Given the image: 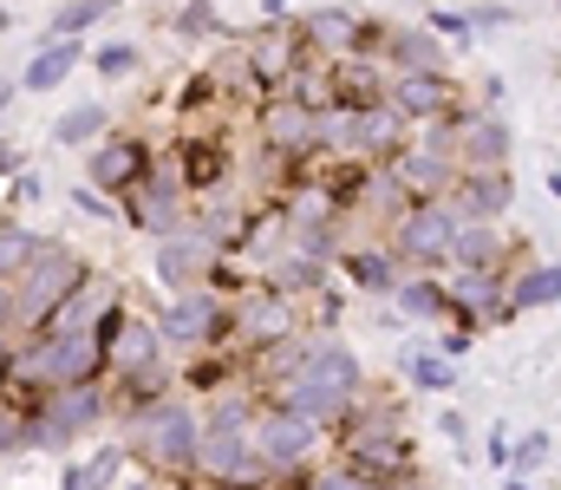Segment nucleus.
<instances>
[{
    "label": "nucleus",
    "mask_w": 561,
    "mask_h": 490,
    "mask_svg": "<svg viewBox=\"0 0 561 490\" xmlns=\"http://www.w3.org/2000/svg\"><path fill=\"white\" fill-rule=\"evenodd\" d=\"M444 438L457 445V458H470L463 445H470V425H463V412H444Z\"/></svg>",
    "instance_id": "obj_45"
},
{
    "label": "nucleus",
    "mask_w": 561,
    "mask_h": 490,
    "mask_svg": "<svg viewBox=\"0 0 561 490\" xmlns=\"http://www.w3.org/2000/svg\"><path fill=\"white\" fill-rule=\"evenodd\" d=\"M424 26H431L444 46H470V39H477V26H470V7H444V0L424 13Z\"/></svg>",
    "instance_id": "obj_36"
},
{
    "label": "nucleus",
    "mask_w": 561,
    "mask_h": 490,
    "mask_svg": "<svg viewBox=\"0 0 561 490\" xmlns=\"http://www.w3.org/2000/svg\"><path fill=\"white\" fill-rule=\"evenodd\" d=\"M92 72H99L105 86H118V79H131V72H144L138 39H105V46L92 53Z\"/></svg>",
    "instance_id": "obj_34"
},
{
    "label": "nucleus",
    "mask_w": 561,
    "mask_h": 490,
    "mask_svg": "<svg viewBox=\"0 0 561 490\" xmlns=\"http://www.w3.org/2000/svg\"><path fill=\"white\" fill-rule=\"evenodd\" d=\"M444 7H463V0H444Z\"/></svg>",
    "instance_id": "obj_55"
},
{
    "label": "nucleus",
    "mask_w": 561,
    "mask_h": 490,
    "mask_svg": "<svg viewBox=\"0 0 561 490\" xmlns=\"http://www.w3.org/2000/svg\"><path fill=\"white\" fill-rule=\"evenodd\" d=\"M307 333V315L294 295H280L275 282H249L242 295H229V346L249 360L255 346H275V340H294Z\"/></svg>",
    "instance_id": "obj_8"
},
{
    "label": "nucleus",
    "mask_w": 561,
    "mask_h": 490,
    "mask_svg": "<svg viewBox=\"0 0 561 490\" xmlns=\"http://www.w3.org/2000/svg\"><path fill=\"white\" fill-rule=\"evenodd\" d=\"M0 33H7V7H0Z\"/></svg>",
    "instance_id": "obj_53"
},
{
    "label": "nucleus",
    "mask_w": 561,
    "mask_h": 490,
    "mask_svg": "<svg viewBox=\"0 0 561 490\" xmlns=\"http://www.w3.org/2000/svg\"><path fill=\"white\" fill-rule=\"evenodd\" d=\"M105 132H112V112H105L99 99H85V105H66V112L53 118V132H46V138H53L59 151H85V145H99Z\"/></svg>",
    "instance_id": "obj_29"
},
{
    "label": "nucleus",
    "mask_w": 561,
    "mask_h": 490,
    "mask_svg": "<svg viewBox=\"0 0 561 490\" xmlns=\"http://www.w3.org/2000/svg\"><path fill=\"white\" fill-rule=\"evenodd\" d=\"M216 242L196 229V223H183V229H170V236H157V255H150V269H157V282L176 295V288H196V282H209V269H216Z\"/></svg>",
    "instance_id": "obj_15"
},
{
    "label": "nucleus",
    "mask_w": 561,
    "mask_h": 490,
    "mask_svg": "<svg viewBox=\"0 0 561 490\" xmlns=\"http://www.w3.org/2000/svg\"><path fill=\"white\" fill-rule=\"evenodd\" d=\"M386 170V183L405 196V203H424V196H450V183H457V163L444 158V151H431L419 138H405L392 158L379 163Z\"/></svg>",
    "instance_id": "obj_16"
},
{
    "label": "nucleus",
    "mask_w": 561,
    "mask_h": 490,
    "mask_svg": "<svg viewBox=\"0 0 561 490\" xmlns=\"http://www.w3.org/2000/svg\"><path fill=\"white\" fill-rule=\"evenodd\" d=\"M392 295H399V315H412V321H450V288H444L437 275H419V269H405Z\"/></svg>",
    "instance_id": "obj_30"
},
{
    "label": "nucleus",
    "mask_w": 561,
    "mask_h": 490,
    "mask_svg": "<svg viewBox=\"0 0 561 490\" xmlns=\"http://www.w3.org/2000/svg\"><path fill=\"white\" fill-rule=\"evenodd\" d=\"M523 249L503 236V223H463L450 242V269H510Z\"/></svg>",
    "instance_id": "obj_27"
},
{
    "label": "nucleus",
    "mask_w": 561,
    "mask_h": 490,
    "mask_svg": "<svg viewBox=\"0 0 561 490\" xmlns=\"http://www.w3.org/2000/svg\"><path fill=\"white\" fill-rule=\"evenodd\" d=\"M85 275H92V262H85L72 242L46 236V249L13 275V327H20V333H33V327L59 308V295H66L72 282H85Z\"/></svg>",
    "instance_id": "obj_7"
},
{
    "label": "nucleus",
    "mask_w": 561,
    "mask_h": 490,
    "mask_svg": "<svg viewBox=\"0 0 561 490\" xmlns=\"http://www.w3.org/2000/svg\"><path fill=\"white\" fill-rule=\"evenodd\" d=\"M386 72H450V46L431 26H386Z\"/></svg>",
    "instance_id": "obj_23"
},
{
    "label": "nucleus",
    "mask_w": 561,
    "mask_h": 490,
    "mask_svg": "<svg viewBox=\"0 0 561 490\" xmlns=\"http://www.w3.org/2000/svg\"><path fill=\"white\" fill-rule=\"evenodd\" d=\"M125 465H131V452H125V445H105V452H92V458L79 465V478H85V490H112Z\"/></svg>",
    "instance_id": "obj_37"
},
{
    "label": "nucleus",
    "mask_w": 561,
    "mask_h": 490,
    "mask_svg": "<svg viewBox=\"0 0 561 490\" xmlns=\"http://www.w3.org/2000/svg\"><path fill=\"white\" fill-rule=\"evenodd\" d=\"M294 373H307V379H320V386H333V392H366L359 353H353L346 340H333V333H307V353H300Z\"/></svg>",
    "instance_id": "obj_22"
},
{
    "label": "nucleus",
    "mask_w": 561,
    "mask_h": 490,
    "mask_svg": "<svg viewBox=\"0 0 561 490\" xmlns=\"http://www.w3.org/2000/svg\"><path fill=\"white\" fill-rule=\"evenodd\" d=\"M359 20H366V13H353V7H313V13H300L307 53H313V59H346V53H359Z\"/></svg>",
    "instance_id": "obj_25"
},
{
    "label": "nucleus",
    "mask_w": 561,
    "mask_h": 490,
    "mask_svg": "<svg viewBox=\"0 0 561 490\" xmlns=\"http://www.w3.org/2000/svg\"><path fill=\"white\" fill-rule=\"evenodd\" d=\"M0 458H26V412L0 399Z\"/></svg>",
    "instance_id": "obj_39"
},
{
    "label": "nucleus",
    "mask_w": 561,
    "mask_h": 490,
    "mask_svg": "<svg viewBox=\"0 0 561 490\" xmlns=\"http://www.w3.org/2000/svg\"><path fill=\"white\" fill-rule=\"evenodd\" d=\"M405 138H412V118H405L392 99H379V105H366V112H359V145H353V151H359L366 163H386Z\"/></svg>",
    "instance_id": "obj_28"
},
{
    "label": "nucleus",
    "mask_w": 561,
    "mask_h": 490,
    "mask_svg": "<svg viewBox=\"0 0 561 490\" xmlns=\"http://www.w3.org/2000/svg\"><path fill=\"white\" fill-rule=\"evenodd\" d=\"M13 366H20V333H0V392L13 386Z\"/></svg>",
    "instance_id": "obj_43"
},
{
    "label": "nucleus",
    "mask_w": 561,
    "mask_h": 490,
    "mask_svg": "<svg viewBox=\"0 0 561 490\" xmlns=\"http://www.w3.org/2000/svg\"><path fill=\"white\" fill-rule=\"evenodd\" d=\"M150 158H157V145H150L144 132H105V138L85 151V183L105 190V196H125L144 170H150Z\"/></svg>",
    "instance_id": "obj_13"
},
{
    "label": "nucleus",
    "mask_w": 561,
    "mask_h": 490,
    "mask_svg": "<svg viewBox=\"0 0 561 490\" xmlns=\"http://www.w3.org/2000/svg\"><path fill=\"white\" fill-rule=\"evenodd\" d=\"M59 490H85V478H79V458H72L66 471H59Z\"/></svg>",
    "instance_id": "obj_49"
},
{
    "label": "nucleus",
    "mask_w": 561,
    "mask_h": 490,
    "mask_svg": "<svg viewBox=\"0 0 561 490\" xmlns=\"http://www.w3.org/2000/svg\"><path fill=\"white\" fill-rule=\"evenodd\" d=\"M112 295H118V282H105V275H99V269H92V275H85V282H72V288H66V295H59V308H53V315H46V321L33 327V333H85V327L99 321V308H105V301H112Z\"/></svg>",
    "instance_id": "obj_24"
},
{
    "label": "nucleus",
    "mask_w": 561,
    "mask_h": 490,
    "mask_svg": "<svg viewBox=\"0 0 561 490\" xmlns=\"http://www.w3.org/2000/svg\"><path fill=\"white\" fill-rule=\"evenodd\" d=\"M7 196H13V203H39V196H46V176H39V170H26V163H20V170H13V176H7Z\"/></svg>",
    "instance_id": "obj_42"
},
{
    "label": "nucleus",
    "mask_w": 561,
    "mask_h": 490,
    "mask_svg": "<svg viewBox=\"0 0 561 490\" xmlns=\"http://www.w3.org/2000/svg\"><path fill=\"white\" fill-rule=\"evenodd\" d=\"M249 125H255V145H262V163H268L275 183H287V176L307 170V163H320V112H313L307 99H294V92H262V99L249 105Z\"/></svg>",
    "instance_id": "obj_3"
},
{
    "label": "nucleus",
    "mask_w": 561,
    "mask_h": 490,
    "mask_svg": "<svg viewBox=\"0 0 561 490\" xmlns=\"http://www.w3.org/2000/svg\"><path fill=\"white\" fill-rule=\"evenodd\" d=\"M450 203H457L463 223H503L510 203H516V170H510V163H503V170H457Z\"/></svg>",
    "instance_id": "obj_19"
},
{
    "label": "nucleus",
    "mask_w": 561,
    "mask_h": 490,
    "mask_svg": "<svg viewBox=\"0 0 561 490\" xmlns=\"http://www.w3.org/2000/svg\"><path fill=\"white\" fill-rule=\"evenodd\" d=\"M549 458H556V438H549V432H529L523 445H510V471H516V478H529V471H542Z\"/></svg>",
    "instance_id": "obj_38"
},
{
    "label": "nucleus",
    "mask_w": 561,
    "mask_h": 490,
    "mask_svg": "<svg viewBox=\"0 0 561 490\" xmlns=\"http://www.w3.org/2000/svg\"><path fill=\"white\" fill-rule=\"evenodd\" d=\"M386 99H392L412 125H431V118L463 112V86H457L450 72H386Z\"/></svg>",
    "instance_id": "obj_17"
},
{
    "label": "nucleus",
    "mask_w": 561,
    "mask_h": 490,
    "mask_svg": "<svg viewBox=\"0 0 561 490\" xmlns=\"http://www.w3.org/2000/svg\"><path fill=\"white\" fill-rule=\"evenodd\" d=\"M20 412H26V452H72V445H85L92 432H105V425H112L105 379H85V386H53V392L26 399Z\"/></svg>",
    "instance_id": "obj_2"
},
{
    "label": "nucleus",
    "mask_w": 561,
    "mask_h": 490,
    "mask_svg": "<svg viewBox=\"0 0 561 490\" xmlns=\"http://www.w3.org/2000/svg\"><path fill=\"white\" fill-rule=\"evenodd\" d=\"M163 346L176 353V346H229V295L222 288H209V282H196V288H176L170 301H163Z\"/></svg>",
    "instance_id": "obj_10"
},
{
    "label": "nucleus",
    "mask_w": 561,
    "mask_h": 490,
    "mask_svg": "<svg viewBox=\"0 0 561 490\" xmlns=\"http://www.w3.org/2000/svg\"><path fill=\"white\" fill-rule=\"evenodd\" d=\"M405 379L419 392H450L457 386V360H444V353H405Z\"/></svg>",
    "instance_id": "obj_35"
},
{
    "label": "nucleus",
    "mask_w": 561,
    "mask_h": 490,
    "mask_svg": "<svg viewBox=\"0 0 561 490\" xmlns=\"http://www.w3.org/2000/svg\"><path fill=\"white\" fill-rule=\"evenodd\" d=\"M556 7H561V0H556Z\"/></svg>",
    "instance_id": "obj_56"
},
{
    "label": "nucleus",
    "mask_w": 561,
    "mask_h": 490,
    "mask_svg": "<svg viewBox=\"0 0 561 490\" xmlns=\"http://www.w3.org/2000/svg\"><path fill=\"white\" fill-rule=\"evenodd\" d=\"M242 66H249V79H255V92H280V86L307 66V33H300V20L249 26V33H242Z\"/></svg>",
    "instance_id": "obj_11"
},
{
    "label": "nucleus",
    "mask_w": 561,
    "mask_h": 490,
    "mask_svg": "<svg viewBox=\"0 0 561 490\" xmlns=\"http://www.w3.org/2000/svg\"><path fill=\"white\" fill-rule=\"evenodd\" d=\"M196 478L229 485V490H255V485H268V465H262V452H255L249 432H203Z\"/></svg>",
    "instance_id": "obj_14"
},
{
    "label": "nucleus",
    "mask_w": 561,
    "mask_h": 490,
    "mask_svg": "<svg viewBox=\"0 0 561 490\" xmlns=\"http://www.w3.org/2000/svg\"><path fill=\"white\" fill-rule=\"evenodd\" d=\"M176 163H183V183H190V196H203V190H222L229 183V170H236V151H229V138H222V125H203V132H176Z\"/></svg>",
    "instance_id": "obj_18"
},
{
    "label": "nucleus",
    "mask_w": 561,
    "mask_h": 490,
    "mask_svg": "<svg viewBox=\"0 0 561 490\" xmlns=\"http://www.w3.org/2000/svg\"><path fill=\"white\" fill-rule=\"evenodd\" d=\"M483 458H490L496 471H510V432H503V425L490 432V445H483Z\"/></svg>",
    "instance_id": "obj_46"
},
{
    "label": "nucleus",
    "mask_w": 561,
    "mask_h": 490,
    "mask_svg": "<svg viewBox=\"0 0 561 490\" xmlns=\"http://www.w3.org/2000/svg\"><path fill=\"white\" fill-rule=\"evenodd\" d=\"M503 490H536L529 478H516V471H503Z\"/></svg>",
    "instance_id": "obj_51"
},
{
    "label": "nucleus",
    "mask_w": 561,
    "mask_h": 490,
    "mask_svg": "<svg viewBox=\"0 0 561 490\" xmlns=\"http://www.w3.org/2000/svg\"><path fill=\"white\" fill-rule=\"evenodd\" d=\"M450 132H457V170H503L516 158V132L496 105H463Z\"/></svg>",
    "instance_id": "obj_12"
},
{
    "label": "nucleus",
    "mask_w": 561,
    "mask_h": 490,
    "mask_svg": "<svg viewBox=\"0 0 561 490\" xmlns=\"http://www.w3.org/2000/svg\"><path fill=\"white\" fill-rule=\"evenodd\" d=\"M13 170H20V145H13V138H0V176H13Z\"/></svg>",
    "instance_id": "obj_48"
},
{
    "label": "nucleus",
    "mask_w": 561,
    "mask_h": 490,
    "mask_svg": "<svg viewBox=\"0 0 561 490\" xmlns=\"http://www.w3.org/2000/svg\"><path fill=\"white\" fill-rule=\"evenodd\" d=\"M463 216L450 196H424L405 203L392 223H386V249L399 255V269H419V275H444L450 269V242H457Z\"/></svg>",
    "instance_id": "obj_4"
},
{
    "label": "nucleus",
    "mask_w": 561,
    "mask_h": 490,
    "mask_svg": "<svg viewBox=\"0 0 561 490\" xmlns=\"http://www.w3.org/2000/svg\"><path fill=\"white\" fill-rule=\"evenodd\" d=\"M249 438H255V452H262L268 478H280V485H300V478L320 465V452H327V425H313V419L287 412V406H275V399H262V406H255Z\"/></svg>",
    "instance_id": "obj_6"
},
{
    "label": "nucleus",
    "mask_w": 561,
    "mask_h": 490,
    "mask_svg": "<svg viewBox=\"0 0 561 490\" xmlns=\"http://www.w3.org/2000/svg\"><path fill=\"white\" fill-rule=\"evenodd\" d=\"M0 333H20L13 327V282H0Z\"/></svg>",
    "instance_id": "obj_47"
},
{
    "label": "nucleus",
    "mask_w": 561,
    "mask_h": 490,
    "mask_svg": "<svg viewBox=\"0 0 561 490\" xmlns=\"http://www.w3.org/2000/svg\"><path fill=\"white\" fill-rule=\"evenodd\" d=\"M46 249V236H33L26 223H13V216H0V282H13L33 255Z\"/></svg>",
    "instance_id": "obj_33"
},
{
    "label": "nucleus",
    "mask_w": 561,
    "mask_h": 490,
    "mask_svg": "<svg viewBox=\"0 0 561 490\" xmlns=\"http://www.w3.org/2000/svg\"><path fill=\"white\" fill-rule=\"evenodd\" d=\"M105 13H118V0H59L39 39H85V33L105 20Z\"/></svg>",
    "instance_id": "obj_32"
},
{
    "label": "nucleus",
    "mask_w": 561,
    "mask_h": 490,
    "mask_svg": "<svg viewBox=\"0 0 561 490\" xmlns=\"http://www.w3.org/2000/svg\"><path fill=\"white\" fill-rule=\"evenodd\" d=\"M125 425V452L138 458L144 471H157V478H190L196 471V452H203V406L190 399V392H157L150 406L138 412H125L118 419Z\"/></svg>",
    "instance_id": "obj_1"
},
{
    "label": "nucleus",
    "mask_w": 561,
    "mask_h": 490,
    "mask_svg": "<svg viewBox=\"0 0 561 490\" xmlns=\"http://www.w3.org/2000/svg\"><path fill=\"white\" fill-rule=\"evenodd\" d=\"M510 301H516V315H529V308H556L561 301V262H536V269H510Z\"/></svg>",
    "instance_id": "obj_31"
},
{
    "label": "nucleus",
    "mask_w": 561,
    "mask_h": 490,
    "mask_svg": "<svg viewBox=\"0 0 561 490\" xmlns=\"http://www.w3.org/2000/svg\"><path fill=\"white\" fill-rule=\"evenodd\" d=\"M549 196L561 203V170H549Z\"/></svg>",
    "instance_id": "obj_52"
},
{
    "label": "nucleus",
    "mask_w": 561,
    "mask_h": 490,
    "mask_svg": "<svg viewBox=\"0 0 561 490\" xmlns=\"http://www.w3.org/2000/svg\"><path fill=\"white\" fill-rule=\"evenodd\" d=\"M437 353H444V360H463V353H470V327H450V333L437 340Z\"/></svg>",
    "instance_id": "obj_44"
},
{
    "label": "nucleus",
    "mask_w": 561,
    "mask_h": 490,
    "mask_svg": "<svg viewBox=\"0 0 561 490\" xmlns=\"http://www.w3.org/2000/svg\"><path fill=\"white\" fill-rule=\"evenodd\" d=\"M13 92H20V79H0V118H7V105H13Z\"/></svg>",
    "instance_id": "obj_50"
},
{
    "label": "nucleus",
    "mask_w": 561,
    "mask_h": 490,
    "mask_svg": "<svg viewBox=\"0 0 561 490\" xmlns=\"http://www.w3.org/2000/svg\"><path fill=\"white\" fill-rule=\"evenodd\" d=\"M516 20V7L510 0H483V7H470V26H477V39L490 33V26H510Z\"/></svg>",
    "instance_id": "obj_41"
},
{
    "label": "nucleus",
    "mask_w": 561,
    "mask_h": 490,
    "mask_svg": "<svg viewBox=\"0 0 561 490\" xmlns=\"http://www.w3.org/2000/svg\"><path fill=\"white\" fill-rule=\"evenodd\" d=\"M125 490H150V485H125Z\"/></svg>",
    "instance_id": "obj_54"
},
{
    "label": "nucleus",
    "mask_w": 561,
    "mask_h": 490,
    "mask_svg": "<svg viewBox=\"0 0 561 490\" xmlns=\"http://www.w3.org/2000/svg\"><path fill=\"white\" fill-rule=\"evenodd\" d=\"M190 209H196V196H190V183H183V163L176 151H157L150 170H144L138 183L118 196V223H131L138 236H170V229H183L190 223Z\"/></svg>",
    "instance_id": "obj_5"
},
{
    "label": "nucleus",
    "mask_w": 561,
    "mask_h": 490,
    "mask_svg": "<svg viewBox=\"0 0 561 490\" xmlns=\"http://www.w3.org/2000/svg\"><path fill=\"white\" fill-rule=\"evenodd\" d=\"M105 366H112V373H157V366H170V346H163V327H157V315L125 308L118 340L105 346ZM112 373H105V379H112Z\"/></svg>",
    "instance_id": "obj_20"
},
{
    "label": "nucleus",
    "mask_w": 561,
    "mask_h": 490,
    "mask_svg": "<svg viewBox=\"0 0 561 490\" xmlns=\"http://www.w3.org/2000/svg\"><path fill=\"white\" fill-rule=\"evenodd\" d=\"M333 458L353 478H366L373 490H392L405 478H419V445H412L405 425H392V432H346V438H333Z\"/></svg>",
    "instance_id": "obj_9"
},
{
    "label": "nucleus",
    "mask_w": 561,
    "mask_h": 490,
    "mask_svg": "<svg viewBox=\"0 0 561 490\" xmlns=\"http://www.w3.org/2000/svg\"><path fill=\"white\" fill-rule=\"evenodd\" d=\"M72 209H79V216H99V223H105V216H118V196H105V190L79 183V190H72Z\"/></svg>",
    "instance_id": "obj_40"
},
{
    "label": "nucleus",
    "mask_w": 561,
    "mask_h": 490,
    "mask_svg": "<svg viewBox=\"0 0 561 490\" xmlns=\"http://www.w3.org/2000/svg\"><path fill=\"white\" fill-rule=\"evenodd\" d=\"M79 66H85V39H33L26 72H20V92H59Z\"/></svg>",
    "instance_id": "obj_26"
},
{
    "label": "nucleus",
    "mask_w": 561,
    "mask_h": 490,
    "mask_svg": "<svg viewBox=\"0 0 561 490\" xmlns=\"http://www.w3.org/2000/svg\"><path fill=\"white\" fill-rule=\"evenodd\" d=\"M333 275H346V288H359V295H392L399 288V255L386 249V236L379 242H346L340 255H333Z\"/></svg>",
    "instance_id": "obj_21"
}]
</instances>
